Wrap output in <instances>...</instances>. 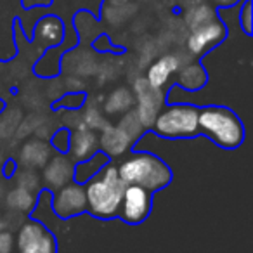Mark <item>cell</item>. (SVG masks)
Listing matches in <instances>:
<instances>
[{"label":"cell","instance_id":"6da1fadb","mask_svg":"<svg viewBox=\"0 0 253 253\" xmlns=\"http://www.w3.org/2000/svg\"><path fill=\"white\" fill-rule=\"evenodd\" d=\"M87 211L101 220L118 217L125 184L120 179L118 169L115 165H106L95 177L85 184Z\"/></svg>","mask_w":253,"mask_h":253},{"label":"cell","instance_id":"7a4b0ae2","mask_svg":"<svg viewBox=\"0 0 253 253\" xmlns=\"http://www.w3.org/2000/svg\"><path fill=\"white\" fill-rule=\"evenodd\" d=\"M116 169L125 186H139L149 193H156L172 182L170 167L148 151L132 153Z\"/></svg>","mask_w":253,"mask_h":253},{"label":"cell","instance_id":"3957f363","mask_svg":"<svg viewBox=\"0 0 253 253\" xmlns=\"http://www.w3.org/2000/svg\"><path fill=\"white\" fill-rule=\"evenodd\" d=\"M200 134L222 149H236L245 142V125L241 118L225 106H203L198 111Z\"/></svg>","mask_w":253,"mask_h":253},{"label":"cell","instance_id":"277c9868","mask_svg":"<svg viewBox=\"0 0 253 253\" xmlns=\"http://www.w3.org/2000/svg\"><path fill=\"white\" fill-rule=\"evenodd\" d=\"M198 111L200 108L193 104H170L160 109L156 115L151 132L162 139H193L200 135L198 128Z\"/></svg>","mask_w":253,"mask_h":253},{"label":"cell","instance_id":"5b68a950","mask_svg":"<svg viewBox=\"0 0 253 253\" xmlns=\"http://www.w3.org/2000/svg\"><path fill=\"white\" fill-rule=\"evenodd\" d=\"M16 246L19 253H56L57 243L54 234L39 220H26L19 227Z\"/></svg>","mask_w":253,"mask_h":253},{"label":"cell","instance_id":"8992f818","mask_svg":"<svg viewBox=\"0 0 253 253\" xmlns=\"http://www.w3.org/2000/svg\"><path fill=\"white\" fill-rule=\"evenodd\" d=\"M153 208V193L139 186H125L118 217L126 224H141L149 217Z\"/></svg>","mask_w":253,"mask_h":253},{"label":"cell","instance_id":"52a82bcc","mask_svg":"<svg viewBox=\"0 0 253 253\" xmlns=\"http://www.w3.org/2000/svg\"><path fill=\"white\" fill-rule=\"evenodd\" d=\"M134 97L135 104H137L135 113H137L142 126L146 128V132L151 130L156 115L160 113L163 102H165V95L160 88H153L148 84V80L141 77L134 82Z\"/></svg>","mask_w":253,"mask_h":253},{"label":"cell","instance_id":"ba28073f","mask_svg":"<svg viewBox=\"0 0 253 253\" xmlns=\"http://www.w3.org/2000/svg\"><path fill=\"white\" fill-rule=\"evenodd\" d=\"M52 200V210L56 217L68 220L71 217L82 215L87 211V198H85V187L82 184L70 182L64 187L50 193Z\"/></svg>","mask_w":253,"mask_h":253},{"label":"cell","instance_id":"9c48e42d","mask_svg":"<svg viewBox=\"0 0 253 253\" xmlns=\"http://www.w3.org/2000/svg\"><path fill=\"white\" fill-rule=\"evenodd\" d=\"M227 37V28L220 23V19L213 23L196 28L191 32L189 39H187V49L193 56L201 57L208 52V50L215 49L220 45Z\"/></svg>","mask_w":253,"mask_h":253},{"label":"cell","instance_id":"30bf717a","mask_svg":"<svg viewBox=\"0 0 253 253\" xmlns=\"http://www.w3.org/2000/svg\"><path fill=\"white\" fill-rule=\"evenodd\" d=\"M75 163L68 155H57L45 163L42 172V182L47 191L56 193L66 184L73 182Z\"/></svg>","mask_w":253,"mask_h":253},{"label":"cell","instance_id":"8fae6325","mask_svg":"<svg viewBox=\"0 0 253 253\" xmlns=\"http://www.w3.org/2000/svg\"><path fill=\"white\" fill-rule=\"evenodd\" d=\"M135 144L130 141V137L120 128L118 125H106L99 135V151L104 153L109 160L118 158L125 155L128 149H134Z\"/></svg>","mask_w":253,"mask_h":253},{"label":"cell","instance_id":"7c38bea8","mask_svg":"<svg viewBox=\"0 0 253 253\" xmlns=\"http://www.w3.org/2000/svg\"><path fill=\"white\" fill-rule=\"evenodd\" d=\"M99 151V134L94 130H88L85 126L71 130L70 137V151L68 156H71V162L78 163L84 160L94 156Z\"/></svg>","mask_w":253,"mask_h":253},{"label":"cell","instance_id":"4fadbf2b","mask_svg":"<svg viewBox=\"0 0 253 253\" xmlns=\"http://www.w3.org/2000/svg\"><path fill=\"white\" fill-rule=\"evenodd\" d=\"M180 70V61L173 54H165V56L158 57L155 63H151V66L148 68V73H146V80L151 85L153 88H160L162 90L167 84H169V78L173 73Z\"/></svg>","mask_w":253,"mask_h":253},{"label":"cell","instance_id":"5bb4252c","mask_svg":"<svg viewBox=\"0 0 253 253\" xmlns=\"http://www.w3.org/2000/svg\"><path fill=\"white\" fill-rule=\"evenodd\" d=\"M50 146L39 139L28 141L21 149V163L28 169H42L50 160Z\"/></svg>","mask_w":253,"mask_h":253},{"label":"cell","instance_id":"9a60e30c","mask_svg":"<svg viewBox=\"0 0 253 253\" xmlns=\"http://www.w3.org/2000/svg\"><path fill=\"white\" fill-rule=\"evenodd\" d=\"M108 163H109V158L104 155V153H101V151H97L94 156H90V158L84 160V162L75 163L73 182L85 186V184H87L88 180L92 179V177L97 175V173L101 172V170L104 169V167L108 165Z\"/></svg>","mask_w":253,"mask_h":253},{"label":"cell","instance_id":"2e32d148","mask_svg":"<svg viewBox=\"0 0 253 253\" xmlns=\"http://www.w3.org/2000/svg\"><path fill=\"white\" fill-rule=\"evenodd\" d=\"M207 82H208V75L205 71L201 61H198V63L189 64V66H186L184 70L179 71V78H177L175 85L187 92H194L203 88L207 85Z\"/></svg>","mask_w":253,"mask_h":253},{"label":"cell","instance_id":"e0dca14e","mask_svg":"<svg viewBox=\"0 0 253 253\" xmlns=\"http://www.w3.org/2000/svg\"><path fill=\"white\" fill-rule=\"evenodd\" d=\"M134 104H135L134 94L126 87H120L108 95L104 104V111L108 115H118V113H126L130 111V109H134Z\"/></svg>","mask_w":253,"mask_h":253},{"label":"cell","instance_id":"ac0fdd59","mask_svg":"<svg viewBox=\"0 0 253 253\" xmlns=\"http://www.w3.org/2000/svg\"><path fill=\"white\" fill-rule=\"evenodd\" d=\"M37 32L42 33L43 39L47 40V45H56V43L63 42L64 37V23L56 16H47L42 18L37 25Z\"/></svg>","mask_w":253,"mask_h":253},{"label":"cell","instance_id":"d6986e66","mask_svg":"<svg viewBox=\"0 0 253 253\" xmlns=\"http://www.w3.org/2000/svg\"><path fill=\"white\" fill-rule=\"evenodd\" d=\"M5 201H7V207L12 208V210L28 213V211H32L35 208L39 200H37V194L30 193L26 189H21V187H14L12 191H9Z\"/></svg>","mask_w":253,"mask_h":253},{"label":"cell","instance_id":"ffe728a7","mask_svg":"<svg viewBox=\"0 0 253 253\" xmlns=\"http://www.w3.org/2000/svg\"><path fill=\"white\" fill-rule=\"evenodd\" d=\"M217 19H218V16L215 14L213 9H211L210 5H205V4L194 5V7H191L189 11L186 12V23H187V26H189L191 32L208 25V23L217 21Z\"/></svg>","mask_w":253,"mask_h":253},{"label":"cell","instance_id":"44dd1931","mask_svg":"<svg viewBox=\"0 0 253 253\" xmlns=\"http://www.w3.org/2000/svg\"><path fill=\"white\" fill-rule=\"evenodd\" d=\"M118 126L122 128L123 132H125L126 135H128V137H130V141L134 142V144L139 141V139L142 137V134L146 132V128L142 126V123H141V120H139V116H137V113H135V109H130V111H126L125 116H123V118L120 120Z\"/></svg>","mask_w":253,"mask_h":253},{"label":"cell","instance_id":"7402d4cb","mask_svg":"<svg viewBox=\"0 0 253 253\" xmlns=\"http://www.w3.org/2000/svg\"><path fill=\"white\" fill-rule=\"evenodd\" d=\"M106 125H108V122H106V118L102 116L101 109H99L97 106H85L84 116H82L77 128L85 126V128H88V130L97 132V130H102Z\"/></svg>","mask_w":253,"mask_h":253},{"label":"cell","instance_id":"603a6c76","mask_svg":"<svg viewBox=\"0 0 253 253\" xmlns=\"http://www.w3.org/2000/svg\"><path fill=\"white\" fill-rule=\"evenodd\" d=\"M70 137H71V128L70 126H61L50 137V146L56 149L59 155H68L70 151Z\"/></svg>","mask_w":253,"mask_h":253},{"label":"cell","instance_id":"cb8c5ba5","mask_svg":"<svg viewBox=\"0 0 253 253\" xmlns=\"http://www.w3.org/2000/svg\"><path fill=\"white\" fill-rule=\"evenodd\" d=\"M18 187L37 194L40 191V187H42V179H40V177L37 175V172H33V170H30V169L23 170L18 175Z\"/></svg>","mask_w":253,"mask_h":253},{"label":"cell","instance_id":"d4e9b609","mask_svg":"<svg viewBox=\"0 0 253 253\" xmlns=\"http://www.w3.org/2000/svg\"><path fill=\"white\" fill-rule=\"evenodd\" d=\"M87 102V94L85 92H73V94H66L61 101L54 102V108H68L70 111H75V109H80L82 106Z\"/></svg>","mask_w":253,"mask_h":253},{"label":"cell","instance_id":"484cf974","mask_svg":"<svg viewBox=\"0 0 253 253\" xmlns=\"http://www.w3.org/2000/svg\"><path fill=\"white\" fill-rule=\"evenodd\" d=\"M239 23H241L243 32L248 37H252L253 30H252V0H245L243 2V9L239 12Z\"/></svg>","mask_w":253,"mask_h":253},{"label":"cell","instance_id":"4316f807","mask_svg":"<svg viewBox=\"0 0 253 253\" xmlns=\"http://www.w3.org/2000/svg\"><path fill=\"white\" fill-rule=\"evenodd\" d=\"M14 248V236L9 231L0 232V253H11Z\"/></svg>","mask_w":253,"mask_h":253},{"label":"cell","instance_id":"83f0119b","mask_svg":"<svg viewBox=\"0 0 253 253\" xmlns=\"http://www.w3.org/2000/svg\"><path fill=\"white\" fill-rule=\"evenodd\" d=\"M16 172H18V163H16V160H12V158L7 160V162H5V165L2 167V173H4L7 179H11Z\"/></svg>","mask_w":253,"mask_h":253},{"label":"cell","instance_id":"f1b7e54d","mask_svg":"<svg viewBox=\"0 0 253 253\" xmlns=\"http://www.w3.org/2000/svg\"><path fill=\"white\" fill-rule=\"evenodd\" d=\"M21 4L25 9H32V7H37V5H50L52 4V0H21Z\"/></svg>","mask_w":253,"mask_h":253},{"label":"cell","instance_id":"f546056e","mask_svg":"<svg viewBox=\"0 0 253 253\" xmlns=\"http://www.w3.org/2000/svg\"><path fill=\"white\" fill-rule=\"evenodd\" d=\"M4 231V222H2V218H0V232Z\"/></svg>","mask_w":253,"mask_h":253}]
</instances>
